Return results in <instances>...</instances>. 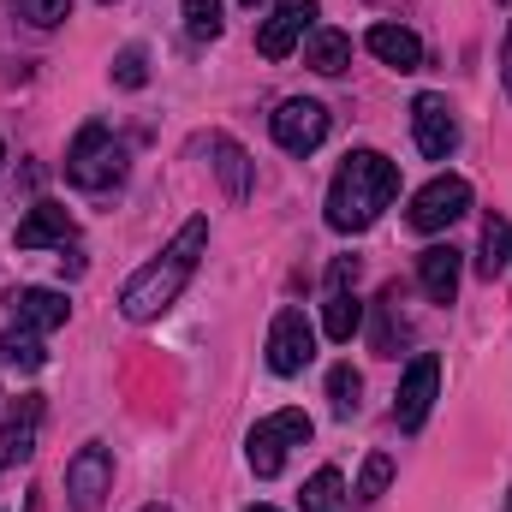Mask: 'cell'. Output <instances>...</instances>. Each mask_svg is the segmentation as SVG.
Here are the masks:
<instances>
[{
    "mask_svg": "<svg viewBox=\"0 0 512 512\" xmlns=\"http://www.w3.org/2000/svg\"><path fill=\"white\" fill-rule=\"evenodd\" d=\"M316 18H322V6L316 0H280L268 18H262V30H256V48L268 54V60H286L310 30H316Z\"/></svg>",
    "mask_w": 512,
    "mask_h": 512,
    "instance_id": "obj_8",
    "label": "cell"
},
{
    "mask_svg": "<svg viewBox=\"0 0 512 512\" xmlns=\"http://www.w3.org/2000/svg\"><path fill=\"white\" fill-rule=\"evenodd\" d=\"M358 322H364V304H358V292H352V286L328 292V304H322V334H328L334 346H346V340L358 334Z\"/></svg>",
    "mask_w": 512,
    "mask_h": 512,
    "instance_id": "obj_19",
    "label": "cell"
},
{
    "mask_svg": "<svg viewBox=\"0 0 512 512\" xmlns=\"http://www.w3.org/2000/svg\"><path fill=\"white\" fill-rule=\"evenodd\" d=\"M12 6H18L36 30H54V24H66V18H72V0H12Z\"/></svg>",
    "mask_w": 512,
    "mask_h": 512,
    "instance_id": "obj_26",
    "label": "cell"
},
{
    "mask_svg": "<svg viewBox=\"0 0 512 512\" xmlns=\"http://www.w3.org/2000/svg\"><path fill=\"white\" fill-rule=\"evenodd\" d=\"M36 429H42V399L24 393L18 411L0 423V471H6V465H24V459L36 453Z\"/></svg>",
    "mask_w": 512,
    "mask_h": 512,
    "instance_id": "obj_13",
    "label": "cell"
},
{
    "mask_svg": "<svg viewBox=\"0 0 512 512\" xmlns=\"http://www.w3.org/2000/svg\"><path fill=\"white\" fill-rule=\"evenodd\" d=\"M322 137H328V108H322V102H310V96L280 102V114H274V143H280L286 155H310V149H322Z\"/></svg>",
    "mask_w": 512,
    "mask_h": 512,
    "instance_id": "obj_10",
    "label": "cell"
},
{
    "mask_svg": "<svg viewBox=\"0 0 512 512\" xmlns=\"http://www.w3.org/2000/svg\"><path fill=\"white\" fill-rule=\"evenodd\" d=\"M251 512H274V507H251Z\"/></svg>",
    "mask_w": 512,
    "mask_h": 512,
    "instance_id": "obj_31",
    "label": "cell"
},
{
    "mask_svg": "<svg viewBox=\"0 0 512 512\" xmlns=\"http://www.w3.org/2000/svg\"><path fill=\"white\" fill-rule=\"evenodd\" d=\"M364 48H370L382 66H393V72H417V66H423V42H417V30H405V24H370Z\"/></svg>",
    "mask_w": 512,
    "mask_h": 512,
    "instance_id": "obj_14",
    "label": "cell"
},
{
    "mask_svg": "<svg viewBox=\"0 0 512 512\" xmlns=\"http://www.w3.org/2000/svg\"><path fill=\"white\" fill-rule=\"evenodd\" d=\"M143 512H167V507H143Z\"/></svg>",
    "mask_w": 512,
    "mask_h": 512,
    "instance_id": "obj_30",
    "label": "cell"
},
{
    "mask_svg": "<svg viewBox=\"0 0 512 512\" xmlns=\"http://www.w3.org/2000/svg\"><path fill=\"white\" fill-rule=\"evenodd\" d=\"M399 197V167L387 161L382 149H352L328 185V227L334 233H364L376 227L387 203Z\"/></svg>",
    "mask_w": 512,
    "mask_h": 512,
    "instance_id": "obj_2",
    "label": "cell"
},
{
    "mask_svg": "<svg viewBox=\"0 0 512 512\" xmlns=\"http://www.w3.org/2000/svg\"><path fill=\"white\" fill-rule=\"evenodd\" d=\"M304 66H310V72H322V78L346 72V66H352V36H346V30H334V24H316V30H310V42H304Z\"/></svg>",
    "mask_w": 512,
    "mask_h": 512,
    "instance_id": "obj_17",
    "label": "cell"
},
{
    "mask_svg": "<svg viewBox=\"0 0 512 512\" xmlns=\"http://www.w3.org/2000/svg\"><path fill=\"white\" fill-rule=\"evenodd\" d=\"M435 393H441V358L423 352V358H411L405 382L393 393V423H399V429H423L429 411H435Z\"/></svg>",
    "mask_w": 512,
    "mask_h": 512,
    "instance_id": "obj_7",
    "label": "cell"
},
{
    "mask_svg": "<svg viewBox=\"0 0 512 512\" xmlns=\"http://www.w3.org/2000/svg\"><path fill=\"white\" fill-rule=\"evenodd\" d=\"M66 495H72L78 512H102V501L114 495V453H108L102 441H90V447L72 453V465H66Z\"/></svg>",
    "mask_w": 512,
    "mask_h": 512,
    "instance_id": "obj_6",
    "label": "cell"
},
{
    "mask_svg": "<svg viewBox=\"0 0 512 512\" xmlns=\"http://www.w3.org/2000/svg\"><path fill=\"white\" fill-rule=\"evenodd\" d=\"M221 0H185V30L197 36V42H215L221 36Z\"/></svg>",
    "mask_w": 512,
    "mask_h": 512,
    "instance_id": "obj_25",
    "label": "cell"
},
{
    "mask_svg": "<svg viewBox=\"0 0 512 512\" xmlns=\"http://www.w3.org/2000/svg\"><path fill=\"white\" fill-rule=\"evenodd\" d=\"M209 155H215V173H221L227 197H251V155L233 137H209Z\"/></svg>",
    "mask_w": 512,
    "mask_h": 512,
    "instance_id": "obj_18",
    "label": "cell"
},
{
    "mask_svg": "<svg viewBox=\"0 0 512 512\" xmlns=\"http://www.w3.org/2000/svg\"><path fill=\"white\" fill-rule=\"evenodd\" d=\"M203 251H209V221H203V215H191V221L173 233V245L155 256V262H143V268L126 280L120 310H126L131 322H155L161 310H173V304H179V292L191 286V274H197Z\"/></svg>",
    "mask_w": 512,
    "mask_h": 512,
    "instance_id": "obj_1",
    "label": "cell"
},
{
    "mask_svg": "<svg viewBox=\"0 0 512 512\" xmlns=\"http://www.w3.org/2000/svg\"><path fill=\"white\" fill-rule=\"evenodd\" d=\"M316 358V328L304 322V310H280L268 328V370L274 376H298Z\"/></svg>",
    "mask_w": 512,
    "mask_h": 512,
    "instance_id": "obj_9",
    "label": "cell"
},
{
    "mask_svg": "<svg viewBox=\"0 0 512 512\" xmlns=\"http://www.w3.org/2000/svg\"><path fill=\"white\" fill-rule=\"evenodd\" d=\"M310 417L304 411H274V417H262L251 435H245V459H251L256 477H280V465H286V453L292 447H304L310 441Z\"/></svg>",
    "mask_w": 512,
    "mask_h": 512,
    "instance_id": "obj_4",
    "label": "cell"
},
{
    "mask_svg": "<svg viewBox=\"0 0 512 512\" xmlns=\"http://www.w3.org/2000/svg\"><path fill=\"white\" fill-rule=\"evenodd\" d=\"M0 161H6V149H0Z\"/></svg>",
    "mask_w": 512,
    "mask_h": 512,
    "instance_id": "obj_33",
    "label": "cell"
},
{
    "mask_svg": "<svg viewBox=\"0 0 512 512\" xmlns=\"http://www.w3.org/2000/svg\"><path fill=\"white\" fill-rule=\"evenodd\" d=\"M24 512H42V489H30V495H24Z\"/></svg>",
    "mask_w": 512,
    "mask_h": 512,
    "instance_id": "obj_29",
    "label": "cell"
},
{
    "mask_svg": "<svg viewBox=\"0 0 512 512\" xmlns=\"http://www.w3.org/2000/svg\"><path fill=\"white\" fill-rule=\"evenodd\" d=\"M465 209H471V185L459 173H441L411 197V227L417 233H447L453 221H465Z\"/></svg>",
    "mask_w": 512,
    "mask_h": 512,
    "instance_id": "obj_5",
    "label": "cell"
},
{
    "mask_svg": "<svg viewBox=\"0 0 512 512\" xmlns=\"http://www.w3.org/2000/svg\"><path fill=\"white\" fill-rule=\"evenodd\" d=\"M114 84H120V90H143V84H149L143 48H120V54H114Z\"/></svg>",
    "mask_w": 512,
    "mask_h": 512,
    "instance_id": "obj_27",
    "label": "cell"
},
{
    "mask_svg": "<svg viewBox=\"0 0 512 512\" xmlns=\"http://www.w3.org/2000/svg\"><path fill=\"white\" fill-rule=\"evenodd\" d=\"M507 512H512V501H507Z\"/></svg>",
    "mask_w": 512,
    "mask_h": 512,
    "instance_id": "obj_35",
    "label": "cell"
},
{
    "mask_svg": "<svg viewBox=\"0 0 512 512\" xmlns=\"http://www.w3.org/2000/svg\"><path fill=\"white\" fill-rule=\"evenodd\" d=\"M245 6H256V0H245Z\"/></svg>",
    "mask_w": 512,
    "mask_h": 512,
    "instance_id": "obj_34",
    "label": "cell"
},
{
    "mask_svg": "<svg viewBox=\"0 0 512 512\" xmlns=\"http://www.w3.org/2000/svg\"><path fill=\"white\" fill-rule=\"evenodd\" d=\"M459 268H465V251H453V245H429V251L417 256V280H423L429 304H453V292H459Z\"/></svg>",
    "mask_w": 512,
    "mask_h": 512,
    "instance_id": "obj_15",
    "label": "cell"
},
{
    "mask_svg": "<svg viewBox=\"0 0 512 512\" xmlns=\"http://www.w3.org/2000/svg\"><path fill=\"white\" fill-rule=\"evenodd\" d=\"M0 358H6L12 370H24V376H36V370L48 364V352H42V334H30V328H18V322L0 334Z\"/></svg>",
    "mask_w": 512,
    "mask_h": 512,
    "instance_id": "obj_20",
    "label": "cell"
},
{
    "mask_svg": "<svg viewBox=\"0 0 512 512\" xmlns=\"http://www.w3.org/2000/svg\"><path fill=\"white\" fill-rule=\"evenodd\" d=\"M411 137H417V149L429 161H447L459 149V120H453L447 96H417L411 102Z\"/></svg>",
    "mask_w": 512,
    "mask_h": 512,
    "instance_id": "obj_11",
    "label": "cell"
},
{
    "mask_svg": "<svg viewBox=\"0 0 512 512\" xmlns=\"http://www.w3.org/2000/svg\"><path fill=\"white\" fill-rule=\"evenodd\" d=\"M66 179H72L78 191H108V185H120V179H126V143L102 126V120H90V126L72 137V149H66Z\"/></svg>",
    "mask_w": 512,
    "mask_h": 512,
    "instance_id": "obj_3",
    "label": "cell"
},
{
    "mask_svg": "<svg viewBox=\"0 0 512 512\" xmlns=\"http://www.w3.org/2000/svg\"><path fill=\"white\" fill-rule=\"evenodd\" d=\"M387 483H393V459L387 453H370L364 471H358V483H352V501H382Z\"/></svg>",
    "mask_w": 512,
    "mask_h": 512,
    "instance_id": "obj_23",
    "label": "cell"
},
{
    "mask_svg": "<svg viewBox=\"0 0 512 512\" xmlns=\"http://www.w3.org/2000/svg\"><path fill=\"white\" fill-rule=\"evenodd\" d=\"M18 251H48V245H66L72 239V215L60 209V203H36L24 221H18Z\"/></svg>",
    "mask_w": 512,
    "mask_h": 512,
    "instance_id": "obj_16",
    "label": "cell"
},
{
    "mask_svg": "<svg viewBox=\"0 0 512 512\" xmlns=\"http://www.w3.org/2000/svg\"><path fill=\"white\" fill-rule=\"evenodd\" d=\"M477 268L495 280L501 268H512V233H507V221H489L483 227V256H477Z\"/></svg>",
    "mask_w": 512,
    "mask_h": 512,
    "instance_id": "obj_22",
    "label": "cell"
},
{
    "mask_svg": "<svg viewBox=\"0 0 512 512\" xmlns=\"http://www.w3.org/2000/svg\"><path fill=\"white\" fill-rule=\"evenodd\" d=\"M298 507H304V512H346V477H340L334 465H322V471L304 483Z\"/></svg>",
    "mask_w": 512,
    "mask_h": 512,
    "instance_id": "obj_21",
    "label": "cell"
},
{
    "mask_svg": "<svg viewBox=\"0 0 512 512\" xmlns=\"http://www.w3.org/2000/svg\"><path fill=\"white\" fill-rule=\"evenodd\" d=\"M358 393H364V382H358V370H352V364H334V370H328V399H334V411H340V417H352V411H358Z\"/></svg>",
    "mask_w": 512,
    "mask_h": 512,
    "instance_id": "obj_24",
    "label": "cell"
},
{
    "mask_svg": "<svg viewBox=\"0 0 512 512\" xmlns=\"http://www.w3.org/2000/svg\"><path fill=\"white\" fill-rule=\"evenodd\" d=\"M102 6H114V0H102Z\"/></svg>",
    "mask_w": 512,
    "mask_h": 512,
    "instance_id": "obj_32",
    "label": "cell"
},
{
    "mask_svg": "<svg viewBox=\"0 0 512 512\" xmlns=\"http://www.w3.org/2000/svg\"><path fill=\"white\" fill-rule=\"evenodd\" d=\"M12 322L18 328H30V334H54V328H66V316H72V304H66V292H54V286H24L18 298H12Z\"/></svg>",
    "mask_w": 512,
    "mask_h": 512,
    "instance_id": "obj_12",
    "label": "cell"
},
{
    "mask_svg": "<svg viewBox=\"0 0 512 512\" xmlns=\"http://www.w3.org/2000/svg\"><path fill=\"white\" fill-rule=\"evenodd\" d=\"M501 78H507V90H512V24H507V48H501Z\"/></svg>",
    "mask_w": 512,
    "mask_h": 512,
    "instance_id": "obj_28",
    "label": "cell"
}]
</instances>
